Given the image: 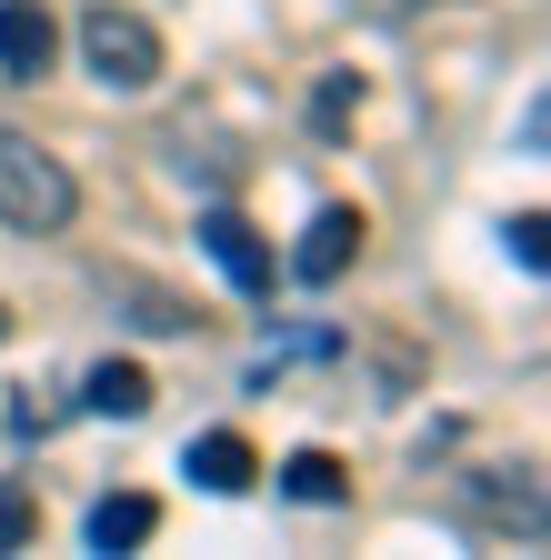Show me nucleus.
I'll return each mask as SVG.
<instances>
[{"label":"nucleus","mask_w":551,"mask_h":560,"mask_svg":"<svg viewBox=\"0 0 551 560\" xmlns=\"http://www.w3.org/2000/svg\"><path fill=\"white\" fill-rule=\"evenodd\" d=\"M71 210H81V190H71V171H60L41 140H21V130H0V221L11 231H71Z\"/></svg>","instance_id":"nucleus-1"},{"label":"nucleus","mask_w":551,"mask_h":560,"mask_svg":"<svg viewBox=\"0 0 551 560\" xmlns=\"http://www.w3.org/2000/svg\"><path fill=\"white\" fill-rule=\"evenodd\" d=\"M81 60H91V81L101 91H151L161 81V31L141 21V11H120V0H91L81 11Z\"/></svg>","instance_id":"nucleus-2"},{"label":"nucleus","mask_w":551,"mask_h":560,"mask_svg":"<svg viewBox=\"0 0 551 560\" xmlns=\"http://www.w3.org/2000/svg\"><path fill=\"white\" fill-rule=\"evenodd\" d=\"M200 250L221 260V280L231 291H251V301H271V241L241 221V210H200Z\"/></svg>","instance_id":"nucleus-3"},{"label":"nucleus","mask_w":551,"mask_h":560,"mask_svg":"<svg viewBox=\"0 0 551 560\" xmlns=\"http://www.w3.org/2000/svg\"><path fill=\"white\" fill-rule=\"evenodd\" d=\"M352 260H361V210H311V231L291 250V280H301V291H331Z\"/></svg>","instance_id":"nucleus-4"},{"label":"nucleus","mask_w":551,"mask_h":560,"mask_svg":"<svg viewBox=\"0 0 551 560\" xmlns=\"http://www.w3.org/2000/svg\"><path fill=\"white\" fill-rule=\"evenodd\" d=\"M181 470H191V490H211V501H241V490L261 480V460H251V441H241V431H200Z\"/></svg>","instance_id":"nucleus-5"},{"label":"nucleus","mask_w":551,"mask_h":560,"mask_svg":"<svg viewBox=\"0 0 551 560\" xmlns=\"http://www.w3.org/2000/svg\"><path fill=\"white\" fill-rule=\"evenodd\" d=\"M50 50H60V31H50L41 0H0V70H11V81H41Z\"/></svg>","instance_id":"nucleus-6"},{"label":"nucleus","mask_w":551,"mask_h":560,"mask_svg":"<svg viewBox=\"0 0 551 560\" xmlns=\"http://www.w3.org/2000/svg\"><path fill=\"white\" fill-rule=\"evenodd\" d=\"M161 530V501H151V490H111V501H91V521H81V540L111 560V550H141Z\"/></svg>","instance_id":"nucleus-7"},{"label":"nucleus","mask_w":551,"mask_h":560,"mask_svg":"<svg viewBox=\"0 0 551 560\" xmlns=\"http://www.w3.org/2000/svg\"><path fill=\"white\" fill-rule=\"evenodd\" d=\"M81 410H101V420H141V410H151V371H141V361H101V371L81 381Z\"/></svg>","instance_id":"nucleus-8"},{"label":"nucleus","mask_w":551,"mask_h":560,"mask_svg":"<svg viewBox=\"0 0 551 560\" xmlns=\"http://www.w3.org/2000/svg\"><path fill=\"white\" fill-rule=\"evenodd\" d=\"M282 490H291L301 511H331V501H352V470H341L331 451H291L282 460Z\"/></svg>","instance_id":"nucleus-9"},{"label":"nucleus","mask_w":551,"mask_h":560,"mask_svg":"<svg viewBox=\"0 0 551 560\" xmlns=\"http://www.w3.org/2000/svg\"><path fill=\"white\" fill-rule=\"evenodd\" d=\"M352 110H361V70H331L321 101H311V130H321V140H341V130H352Z\"/></svg>","instance_id":"nucleus-10"},{"label":"nucleus","mask_w":551,"mask_h":560,"mask_svg":"<svg viewBox=\"0 0 551 560\" xmlns=\"http://www.w3.org/2000/svg\"><path fill=\"white\" fill-rule=\"evenodd\" d=\"M541 231H551V221H541V210H521V221H502V250H512V260H521L531 280L551 270V241H541Z\"/></svg>","instance_id":"nucleus-11"},{"label":"nucleus","mask_w":551,"mask_h":560,"mask_svg":"<svg viewBox=\"0 0 551 560\" xmlns=\"http://www.w3.org/2000/svg\"><path fill=\"white\" fill-rule=\"evenodd\" d=\"M31 530H41L31 490H11V480H0V550H31Z\"/></svg>","instance_id":"nucleus-12"},{"label":"nucleus","mask_w":551,"mask_h":560,"mask_svg":"<svg viewBox=\"0 0 551 560\" xmlns=\"http://www.w3.org/2000/svg\"><path fill=\"white\" fill-rule=\"evenodd\" d=\"M130 320H141V330H191V311L161 301V291H130Z\"/></svg>","instance_id":"nucleus-13"},{"label":"nucleus","mask_w":551,"mask_h":560,"mask_svg":"<svg viewBox=\"0 0 551 560\" xmlns=\"http://www.w3.org/2000/svg\"><path fill=\"white\" fill-rule=\"evenodd\" d=\"M0 340H11V311H0Z\"/></svg>","instance_id":"nucleus-14"}]
</instances>
